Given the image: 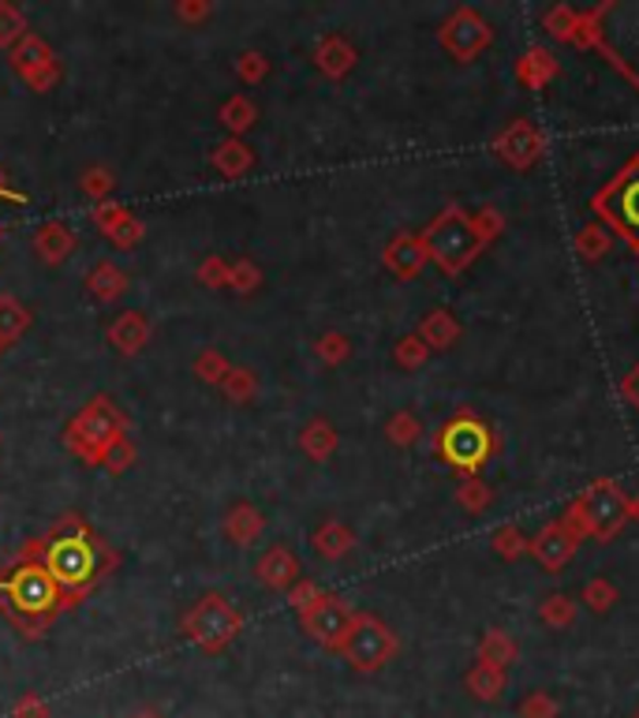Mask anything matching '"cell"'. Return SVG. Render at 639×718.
I'll use <instances>...</instances> for the list:
<instances>
[{
    "instance_id": "cell-1",
    "label": "cell",
    "mask_w": 639,
    "mask_h": 718,
    "mask_svg": "<svg viewBox=\"0 0 639 718\" xmlns=\"http://www.w3.org/2000/svg\"><path fill=\"white\" fill-rule=\"evenodd\" d=\"M23 558H34L46 569L60 595L68 599V607H79L109 576V569L117 565V554L105 547V539L83 516H64L41 539L26 542Z\"/></svg>"
},
{
    "instance_id": "cell-2",
    "label": "cell",
    "mask_w": 639,
    "mask_h": 718,
    "mask_svg": "<svg viewBox=\"0 0 639 718\" xmlns=\"http://www.w3.org/2000/svg\"><path fill=\"white\" fill-rule=\"evenodd\" d=\"M0 610L23 629L26 636H41L57 614L68 610V599L52 584V576L34 558H23L0 573Z\"/></svg>"
},
{
    "instance_id": "cell-3",
    "label": "cell",
    "mask_w": 639,
    "mask_h": 718,
    "mask_svg": "<svg viewBox=\"0 0 639 718\" xmlns=\"http://www.w3.org/2000/svg\"><path fill=\"white\" fill-rule=\"evenodd\" d=\"M419 240H423V248H426V259H431L445 277H460L463 270L479 259V251L486 248L475 222H471V214H463L460 206H445L442 214L419 232Z\"/></svg>"
},
{
    "instance_id": "cell-4",
    "label": "cell",
    "mask_w": 639,
    "mask_h": 718,
    "mask_svg": "<svg viewBox=\"0 0 639 718\" xmlns=\"http://www.w3.org/2000/svg\"><path fill=\"white\" fill-rule=\"evenodd\" d=\"M591 214L639 255V151L591 195Z\"/></svg>"
},
{
    "instance_id": "cell-5",
    "label": "cell",
    "mask_w": 639,
    "mask_h": 718,
    "mask_svg": "<svg viewBox=\"0 0 639 718\" xmlns=\"http://www.w3.org/2000/svg\"><path fill=\"white\" fill-rule=\"evenodd\" d=\"M128 438V416L112 405L109 397H94L86 408H79L64 427V450L79 457L83 464H94L98 468L105 450L112 442Z\"/></svg>"
},
{
    "instance_id": "cell-6",
    "label": "cell",
    "mask_w": 639,
    "mask_h": 718,
    "mask_svg": "<svg viewBox=\"0 0 639 718\" xmlns=\"http://www.w3.org/2000/svg\"><path fill=\"white\" fill-rule=\"evenodd\" d=\"M502 438H497L471 408L457 411L442 431L434 434V453L460 476H479V468L494 457Z\"/></svg>"
},
{
    "instance_id": "cell-7",
    "label": "cell",
    "mask_w": 639,
    "mask_h": 718,
    "mask_svg": "<svg viewBox=\"0 0 639 718\" xmlns=\"http://www.w3.org/2000/svg\"><path fill=\"white\" fill-rule=\"evenodd\" d=\"M240 629H243V614L217 591L203 595V599L183 614V636L209 655L225 651V647L240 636Z\"/></svg>"
},
{
    "instance_id": "cell-8",
    "label": "cell",
    "mask_w": 639,
    "mask_h": 718,
    "mask_svg": "<svg viewBox=\"0 0 639 718\" xmlns=\"http://www.w3.org/2000/svg\"><path fill=\"white\" fill-rule=\"evenodd\" d=\"M594 12H599V38H594V52H602L606 64L617 68V72L639 91V4H620V15H625L636 31H628L625 23L614 20L610 0L594 8Z\"/></svg>"
},
{
    "instance_id": "cell-9",
    "label": "cell",
    "mask_w": 639,
    "mask_h": 718,
    "mask_svg": "<svg viewBox=\"0 0 639 718\" xmlns=\"http://www.w3.org/2000/svg\"><path fill=\"white\" fill-rule=\"evenodd\" d=\"M345 655V662L359 673H378L382 667H389V659L400 651V641L382 618L374 614H355L352 629H348L345 644L337 647Z\"/></svg>"
},
{
    "instance_id": "cell-10",
    "label": "cell",
    "mask_w": 639,
    "mask_h": 718,
    "mask_svg": "<svg viewBox=\"0 0 639 718\" xmlns=\"http://www.w3.org/2000/svg\"><path fill=\"white\" fill-rule=\"evenodd\" d=\"M576 505H580V513H583L588 539L594 542H610L628 524V494L614 479H594V483L576 498Z\"/></svg>"
},
{
    "instance_id": "cell-11",
    "label": "cell",
    "mask_w": 639,
    "mask_h": 718,
    "mask_svg": "<svg viewBox=\"0 0 639 718\" xmlns=\"http://www.w3.org/2000/svg\"><path fill=\"white\" fill-rule=\"evenodd\" d=\"M437 41H442V49L449 52L453 60L468 64V60H475L479 52L494 41V26H490L475 8L460 4L449 12V20L437 26Z\"/></svg>"
},
{
    "instance_id": "cell-12",
    "label": "cell",
    "mask_w": 639,
    "mask_h": 718,
    "mask_svg": "<svg viewBox=\"0 0 639 718\" xmlns=\"http://www.w3.org/2000/svg\"><path fill=\"white\" fill-rule=\"evenodd\" d=\"M8 64H12L15 75H20L23 83L31 86V91H38V94H49L52 86L60 83V75H64V68H60L52 46L46 38H38L34 31L26 34L20 46L8 49Z\"/></svg>"
},
{
    "instance_id": "cell-13",
    "label": "cell",
    "mask_w": 639,
    "mask_h": 718,
    "mask_svg": "<svg viewBox=\"0 0 639 718\" xmlns=\"http://www.w3.org/2000/svg\"><path fill=\"white\" fill-rule=\"evenodd\" d=\"M490 151L502 157L509 169L523 172V169H535V165L542 161V154H546V135H542L531 120L516 117L490 139Z\"/></svg>"
},
{
    "instance_id": "cell-14",
    "label": "cell",
    "mask_w": 639,
    "mask_h": 718,
    "mask_svg": "<svg viewBox=\"0 0 639 718\" xmlns=\"http://www.w3.org/2000/svg\"><path fill=\"white\" fill-rule=\"evenodd\" d=\"M303 621V633L311 636V641H318L322 647H329V651H337L340 644H345L348 629H352L355 621V610L348 607L340 595H322L318 602H314L311 610H303L300 614Z\"/></svg>"
},
{
    "instance_id": "cell-15",
    "label": "cell",
    "mask_w": 639,
    "mask_h": 718,
    "mask_svg": "<svg viewBox=\"0 0 639 718\" xmlns=\"http://www.w3.org/2000/svg\"><path fill=\"white\" fill-rule=\"evenodd\" d=\"M91 217H94V225L101 229L105 240H109L117 251H135L138 243L146 240V225L138 222V217L131 214V210H124L120 203H112V199H109V203H98V206H94Z\"/></svg>"
},
{
    "instance_id": "cell-16",
    "label": "cell",
    "mask_w": 639,
    "mask_h": 718,
    "mask_svg": "<svg viewBox=\"0 0 639 718\" xmlns=\"http://www.w3.org/2000/svg\"><path fill=\"white\" fill-rule=\"evenodd\" d=\"M576 547H580V539H576L562 520H550V524H542L539 536L528 542V554L535 558L546 573H562V569L572 562Z\"/></svg>"
},
{
    "instance_id": "cell-17",
    "label": "cell",
    "mask_w": 639,
    "mask_h": 718,
    "mask_svg": "<svg viewBox=\"0 0 639 718\" xmlns=\"http://www.w3.org/2000/svg\"><path fill=\"white\" fill-rule=\"evenodd\" d=\"M426 248L419 240V232H397L382 251V266L389 270L397 282H415L419 274L426 270Z\"/></svg>"
},
{
    "instance_id": "cell-18",
    "label": "cell",
    "mask_w": 639,
    "mask_h": 718,
    "mask_svg": "<svg viewBox=\"0 0 639 718\" xmlns=\"http://www.w3.org/2000/svg\"><path fill=\"white\" fill-rule=\"evenodd\" d=\"M105 337H109V345L117 348L120 356H138L146 345H150L154 337V326L150 319H146L143 311H120L117 319L109 322V330H105Z\"/></svg>"
},
{
    "instance_id": "cell-19",
    "label": "cell",
    "mask_w": 639,
    "mask_h": 718,
    "mask_svg": "<svg viewBox=\"0 0 639 718\" xmlns=\"http://www.w3.org/2000/svg\"><path fill=\"white\" fill-rule=\"evenodd\" d=\"M255 576H258L262 588L288 591L296 581H300V558H296L288 547H269V550H262V554H258Z\"/></svg>"
},
{
    "instance_id": "cell-20",
    "label": "cell",
    "mask_w": 639,
    "mask_h": 718,
    "mask_svg": "<svg viewBox=\"0 0 639 718\" xmlns=\"http://www.w3.org/2000/svg\"><path fill=\"white\" fill-rule=\"evenodd\" d=\"M31 248H34V255L46 262V266H60V262H68V259L75 255L79 236H75L72 225H64V222H46L38 232H34Z\"/></svg>"
},
{
    "instance_id": "cell-21",
    "label": "cell",
    "mask_w": 639,
    "mask_h": 718,
    "mask_svg": "<svg viewBox=\"0 0 639 718\" xmlns=\"http://www.w3.org/2000/svg\"><path fill=\"white\" fill-rule=\"evenodd\" d=\"M359 52L345 34H326V38L314 46V68L326 79H345L355 68Z\"/></svg>"
},
{
    "instance_id": "cell-22",
    "label": "cell",
    "mask_w": 639,
    "mask_h": 718,
    "mask_svg": "<svg viewBox=\"0 0 639 718\" xmlns=\"http://www.w3.org/2000/svg\"><path fill=\"white\" fill-rule=\"evenodd\" d=\"M557 75H562V64H557V57L546 46L523 49L520 60H516V79H520L528 91H542V86H550Z\"/></svg>"
},
{
    "instance_id": "cell-23",
    "label": "cell",
    "mask_w": 639,
    "mask_h": 718,
    "mask_svg": "<svg viewBox=\"0 0 639 718\" xmlns=\"http://www.w3.org/2000/svg\"><path fill=\"white\" fill-rule=\"evenodd\" d=\"M221 528L236 547H255V542L262 539V531H266V516H262L251 502H236L232 510L225 513Z\"/></svg>"
},
{
    "instance_id": "cell-24",
    "label": "cell",
    "mask_w": 639,
    "mask_h": 718,
    "mask_svg": "<svg viewBox=\"0 0 639 718\" xmlns=\"http://www.w3.org/2000/svg\"><path fill=\"white\" fill-rule=\"evenodd\" d=\"M209 165L221 172L225 180H240L255 169V151H251L243 139H221L209 154Z\"/></svg>"
},
{
    "instance_id": "cell-25",
    "label": "cell",
    "mask_w": 639,
    "mask_h": 718,
    "mask_svg": "<svg viewBox=\"0 0 639 718\" xmlns=\"http://www.w3.org/2000/svg\"><path fill=\"white\" fill-rule=\"evenodd\" d=\"M83 288H86V296H91V300H98V303H117L120 296L128 292V274L117 266V262L101 259L98 266H94L91 274H86Z\"/></svg>"
},
{
    "instance_id": "cell-26",
    "label": "cell",
    "mask_w": 639,
    "mask_h": 718,
    "mask_svg": "<svg viewBox=\"0 0 639 718\" xmlns=\"http://www.w3.org/2000/svg\"><path fill=\"white\" fill-rule=\"evenodd\" d=\"M419 340H423L431 352H445V348H453L460 340V334H463V326L457 322V314L453 311H445V308H437V311H431L426 314L423 322H419Z\"/></svg>"
},
{
    "instance_id": "cell-27",
    "label": "cell",
    "mask_w": 639,
    "mask_h": 718,
    "mask_svg": "<svg viewBox=\"0 0 639 718\" xmlns=\"http://www.w3.org/2000/svg\"><path fill=\"white\" fill-rule=\"evenodd\" d=\"M311 547H314V554L326 558V562H340V558L352 554L355 531L348 528L345 520H326V524H318V528H314Z\"/></svg>"
},
{
    "instance_id": "cell-28",
    "label": "cell",
    "mask_w": 639,
    "mask_h": 718,
    "mask_svg": "<svg viewBox=\"0 0 639 718\" xmlns=\"http://www.w3.org/2000/svg\"><path fill=\"white\" fill-rule=\"evenodd\" d=\"M337 427L329 423V419H322V416H314L308 427L300 431V450L308 453V457L314 460V464H326L333 453H337Z\"/></svg>"
},
{
    "instance_id": "cell-29",
    "label": "cell",
    "mask_w": 639,
    "mask_h": 718,
    "mask_svg": "<svg viewBox=\"0 0 639 718\" xmlns=\"http://www.w3.org/2000/svg\"><path fill=\"white\" fill-rule=\"evenodd\" d=\"M217 120H221V128L229 131V139H240V135H248V131L255 128L258 105L251 101L248 94H232V98L221 101V109H217Z\"/></svg>"
},
{
    "instance_id": "cell-30",
    "label": "cell",
    "mask_w": 639,
    "mask_h": 718,
    "mask_svg": "<svg viewBox=\"0 0 639 718\" xmlns=\"http://www.w3.org/2000/svg\"><path fill=\"white\" fill-rule=\"evenodd\" d=\"M34 326V314L23 308L20 300H15V296H0V345H15V340H20L26 330Z\"/></svg>"
},
{
    "instance_id": "cell-31",
    "label": "cell",
    "mask_w": 639,
    "mask_h": 718,
    "mask_svg": "<svg viewBox=\"0 0 639 718\" xmlns=\"http://www.w3.org/2000/svg\"><path fill=\"white\" fill-rule=\"evenodd\" d=\"M479 662H486V667H497V670H509L516 662V644L509 633H502V629H486L483 641H479Z\"/></svg>"
},
{
    "instance_id": "cell-32",
    "label": "cell",
    "mask_w": 639,
    "mask_h": 718,
    "mask_svg": "<svg viewBox=\"0 0 639 718\" xmlns=\"http://www.w3.org/2000/svg\"><path fill=\"white\" fill-rule=\"evenodd\" d=\"M576 255H580L583 262H602L610 255V248H614V232L606 229V225H599V222H591V225H583L580 232H576Z\"/></svg>"
},
{
    "instance_id": "cell-33",
    "label": "cell",
    "mask_w": 639,
    "mask_h": 718,
    "mask_svg": "<svg viewBox=\"0 0 639 718\" xmlns=\"http://www.w3.org/2000/svg\"><path fill=\"white\" fill-rule=\"evenodd\" d=\"M217 390L225 393V400H232V405H251V400L258 397V374L251 371V367H236L225 374V382L217 385Z\"/></svg>"
},
{
    "instance_id": "cell-34",
    "label": "cell",
    "mask_w": 639,
    "mask_h": 718,
    "mask_svg": "<svg viewBox=\"0 0 639 718\" xmlns=\"http://www.w3.org/2000/svg\"><path fill=\"white\" fill-rule=\"evenodd\" d=\"M463 685H468V693L475 699H497L505 693V670L475 662V667L468 670V678H463Z\"/></svg>"
},
{
    "instance_id": "cell-35",
    "label": "cell",
    "mask_w": 639,
    "mask_h": 718,
    "mask_svg": "<svg viewBox=\"0 0 639 718\" xmlns=\"http://www.w3.org/2000/svg\"><path fill=\"white\" fill-rule=\"evenodd\" d=\"M580 20H583L580 8H572V4H554L546 15H542V26H546V31L554 34V41H568V46H572V41H576V31H580Z\"/></svg>"
},
{
    "instance_id": "cell-36",
    "label": "cell",
    "mask_w": 639,
    "mask_h": 718,
    "mask_svg": "<svg viewBox=\"0 0 639 718\" xmlns=\"http://www.w3.org/2000/svg\"><path fill=\"white\" fill-rule=\"evenodd\" d=\"M457 505L463 513H475V516L486 513L490 505H494V487L479 476H463L460 487H457Z\"/></svg>"
},
{
    "instance_id": "cell-37",
    "label": "cell",
    "mask_w": 639,
    "mask_h": 718,
    "mask_svg": "<svg viewBox=\"0 0 639 718\" xmlns=\"http://www.w3.org/2000/svg\"><path fill=\"white\" fill-rule=\"evenodd\" d=\"M26 34H31V23H26L23 8L8 4V0H0V49L8 52L12 46H20Z\"/></svg>"
},
{
    "instance_id": "cell-38",
    "label": "cell",
    "mask_w": 639,
    "mask_h": 718,
    "mask_svg": "<svg viewBox=\"0 0 639 718\" xmlns=\"http://www.w3.org/2000/svg\"><path fill=\"white\" fill-rule=\"evenodd\" d=\"M79 188H83V195L98 206V203H109L112 199V191H117V177H112L105 165H91V169H83V177H79Z\"/></svg>"
},
{
    "instance_id": "cell-39",
    "label": "cell",
    "mask_w": 639,
    "mask_h": 718,
    "mask_svg": "<svg viewBox=\"0 0 639 718\" xmlns=\"http://www.w3.org/2000/svg\"><path fill=\"white\" fill-rule=\"evenodd\" d=\"M385 438H389L397 450H411V445L423 438V423H419L415 411H397V416H389V423H385Z\"/></svg>"
},
{
    "instance_id": "cell-40",
    "label": "cell",
    "mask_w": 639,
    "mask_h": 718,
    "mask_svg": "<svg viewBox=\"0 0 639 718\" xmlns=\"http://www.w3.org/2000/svg\"><path fill=\"white\" fill-rule=\"evenodd\" d=\"M528 536H523L520 524H502V528H494V539H490V547H494L497 558H505V562H516V558L528 554Z\"/></svg>"
},
{
    "instance_id": "cell-41",
    "label": "cell",
    "mask_w": 639,
    "mask_h": 718,
    "mask_svg": "<svg viewBox=\"0 0 639 718\" xmlns=\"http://www.w3.org/2000/svg\"><path fill=\"white\" fill-rule=\"evenodd\" d=\"M539 621L546 629H568L576 621V602L568 599V595H546L542 599V607H539Z\"/></svg>"
},
{
    "instance_id": "cell-42",
    "label": "cell",
    "mask_w": 639,
    "mask_h": 718,
    "mask_svg": "<svg viewBox=\"0 0 639 718\" xmlns=\"http://www.w3.org/2000/svg\"><path fill=\"white\" fill-rule=\"evenodd\" d=\"M314 356H318L326 367H340V363H348V356H352V340L340 334V330H326V334L314 340Z\"/></svg>"
},
{
    "instance_id": "cell-43",
    "label": "cell",
    "mask_w": 639,
    "mask_h": 718,
    "mask_svg": "<svg viewBox=\"0 0 639 718\" xmlns=\"http://www.w3.org/2000/svg\"><path fill=\"white\" fill-rule=\"evenodd\" d=\"M229 371H232V359L225 352H217V348H206V352H198L195 359V379L206 385H221Z\"/></svg>"
},
{
    "instance_id": "cell-44",
    "label": "cell",
    "mask_w": 639,
    "mask_h": 718,
    "mask_svg": "<svg viewBox=\"0 0 639 718\" xmlns=\"http://www.w3.org/2000/svg\"><path fill=\"white\" fill-rule=\"evenodd\" d=\"M232 72L240 75V83L258 86L262 79L269 75V57L266 52H258V49H243L240 57L232 60Z\"/></svg>"
},
{
    "instance_id": "cell-45",
    "label": "cell",
    "mask_w": 639,
    "mask_h": 718,
    "mask_svg": "<svg viewBox=\"0 0 639 718\" xmlns=\"http://www.w3.org/2000/svg\"><path fill=\"white\" fill-rule=\"evenodd\" d=\"M229 288L236 296H255L262 288V270L255 259H236L232 274H229Z\"/></svg>"
},
{
    "instance_id": "cell-46",
    "label": "cell",
    "mask_w": 639,
    "mask_h": 718,
    "mask_svg": "<svg viewBox=\"0 0 639 718\" xmlns=\"http://www.w3.org/2000/svg\"><path fill=\"white\" fill-rule=\"evenodd\" d=\"M393 359H397L400 371H419V367H426V359H431V348L419 340V334H408L397 340V348H393Z\"/></svg>"
},
{
    "instance_id": "cell-47",
    "label": "cell",
    "mask_w": 639,
    "mask_h": 718,
    "mask_svg": "<svg viewBox=\"0 0 639 718\" xmlns=\"http://www.w3.org/2000/svg\"><path fill=\"white\" fill-rule=\"evenodd\" d=\"M583 602H588L594 614H606L617 602V584L606 581V576H594V581L583 584Z\"/></svg>"
},
{
    "instance_id": "cell-48",
    "label": "cell",
    "mask_w": 639,
    "mask_h": 718,
    "mask_svg": "<svg viewBox=\"0 0 639 718\" xmlns=\"http://www.w3.org/2000/svg\"><path fill=\"white\" fill-rule=\"evenodd\" d=\"M131 464H135V442H131V438H120V442H112L109 450H105L98 468L112 471V476H124Z\"/></svg>"
},
{
    "instance_id": "cell-49",
    "label": "cell",
    "mask_w": 639,
    "mask_h": 718,
    "mask_svg": "<svg viewBox=\"0 0 639 718\" xmlns=\"http://www.w3.org/2000/svg\"><path fill=\"white\" fill-rule=\"evenodd\" d=\"M322 595H326V591H322L318 584H314V581H308V576H300V581H296L292 588L285 591V599H288V607H292L296 614H303V610H311L314 602L322 599Z\"/></svg>"
},
{
    "instance_id": "cell-50",
    "label": "cell",
    "mask_w": 639,
    "mask_h": 718,
    "mask_svg": "<svg viewBox=\"0 0 639 718\" xmlns=\"http://www.w3.org/2000/svg\"><path fill=\"white\" fill-rule=\"evenodd\" d=\"M229 274H232V262H229V259L209 255V259H203V266H198V285H206V288H229Z\"/></svg>"
},
{
    "instance_id": "cell-51",
    "label": "cell",
    "mask_w": 639,
    "mask_h": 718,
    "mask_svg": "<svg viewBox=\"0 0 639 718\" xmlns=\"http://www.w3.org/2000/svg\"><path fill=\"white\" fill-rule=\"evenodd\" d=\"M172 15L188 26H198L214 15V4H209V0H177V4H172Z\"/></svg>"
},
{
    "instance_id": "cell-52",
    "label": "cell",
    "mask_w": 639,
    "mask_h": 718,
    "mask_svg": "<svg viewBox=\"0 0 639 718\" xmlns=\"http://www.w3.org/2000/svg\"><path fill=\"white\" fill-rule=\"evenodd\" d=\"M471 222H475V229H479V236H483V243L497 240V236L505 232V214H502V210H494V206L471 214Z\"/></svg>"
},
{
    "instance_id": "cell-53",
    "label": "cell",
    "mask_w": 639,
    "mask_h": 718,
    "mask_svg": "<svg viewBox=\"0 0 639 718\" xmlns=\"http://www.w3.org/2000/svg\"><path fill=\"white\" fill-rule=\"evenodd\" d=\"M520 715L523 718H557V699L550 693H531L520 704Z\"/></svg>"
},
{
    "instance_id": "cell-54",
    "label": "cell",
    "mask_w": 639,
    "mask_h": 718,
    "mask_svg": "<svg viewBox=\"0 0 639 718\" xmlns=\"http://www.w3.org/2000/svg\"><path fill=\"white\" fill-rule=\"evenodd\" d=\"M12 718H52V711H49V704L38 693H26V696L15 699Z\"/></svg>"
},
{
    "instance_id": "cell-55",
    "label": "cell",
    "mask_w": 639,
    "mask_h": 718,
    "mask_svg": "<svg viewBox=\"0 0 639 718\" xmlns=\"http://www.w3.org/2000/svg\"><path fill=\"white\" fill-rule=\"evenodd\" d=\"M620 397H625L628 408L639 411V363L625 374V379H620Z\"/></svg>"
},
{
    "instance_id": "cell-56",
    "label": "cell",
    "mask_w": 639,
    "mask_h": 718,
    "mask_svg": "<svg viewBox=\"0 0 639 718\" xmlns=\"http://www.w3.org/2000/svg\"><path fill=\"white\" fill-rule=\"evenodd\" d=\"M0 203H20L23 206L26 195H23V191H15V188H8V183L0 180Z\"/></svg>"
},
{
    "instance_id": "cell-57",
    "label": "cell",
    "mask_w": 639,
    "mask_h": 718,
    "mask_svg": "<svg viewBox=\"0 0 639 718\" xmlns=\"http://www.w3.org/2000/svg\"><path fill=\"white\" fill-rule=\"evenodd\" d=\"M628 520H636V524H639V494L628 498Z\"/></svg>"
},
{
    "instance_id": "cell-58",
    "label": "cell",
    "mask_w": 639,
    "mask_h": 718,
    "mask_svg": "<svg viewBox=\"0 0 639 718\" xmlns=\"http://www.w3.org/2000/svg\"><path fill=\"white\" fill-rule=\"evenodd\" d=\"M135 718H161V715H157V711H138Z\"/></svg>"
},
{
    "instance_id": "cell-59",
    "label": "cell",
    "mask_w": 639,
    "mask_h": 718,
    "mask_svg": "<svg viewBox=\"0 0 639 718\" xmlns=\"http://www.w3.org/2000/svg\"><path fill=\"white\" fill-rule=\"evenodd\" d=\"M0 352H4V345H0Z\"/></svg>"
},
{
    "instance_id": "cell-60",
    "label": "cell",
    "mask_w": 639,
    "mask_h": 718,
    "mask_svg": "<svg viewBox=\"0 0 639 718\" xmlns=\"http://www.w3.org/2000/svg\"><path fill=\"white\" fill-rule=\"evenodd\" d=\"M632 718H639V711H636V715H632Z\"/></svg>"
}]
</instances>
